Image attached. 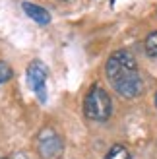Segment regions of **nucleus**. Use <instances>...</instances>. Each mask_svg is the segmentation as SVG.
Instances as JSON below:
<instances>
[{
	"label": "nucleus",
	"instance_id": "nucleus-1",
	"mask_svg": "<svg viewBox=\"0 0 157 159\" xmlns=\"http://www.w3.org/2000/svg\"><path fill=\"white\" fill-rule=\"evenodd\" d=\"M105 72H107L109 82L113 84V87L122 97L132 99V97H136V95L142 93L144 82H142V78H140L136 60L130 52H126V51L113 52L107 60Z\"/></svg>",
	"mask_w": 157,
	"mask_h": 159
},
{
	"label": "nucleus",
	"instance_id": "nucleus-2",
	"mask_svg": "<svg viewBox=\"0 0 157 159\" xmlns=\"http://www.w3.org/2000/svg\"><path fill=\"white\" fill-rule=\"evenodd\" d=\"M111 111H113V103L109 93L99 85H93L89 93L85 95V101H83V113L89 120H95V122H105L109 116H111Z\"/></svg>",
	"mask_w": 157,
	"mask_h": 159
},
{
	"label": "nucleus",
	"instance_id": "nucleus-3",
	"mask_svg": "<svg viewBox=\"0 0 157 159\" xmlns=\"http://www.w3.org/2000/svg\"><path fill=\"white\" fill-rule=\"evenodd\" d=\"M37 149L45 159H58L64 152V144L58 132H54L52 128H45L37 136Z\"/></svg>",
	"mask_w": 157,
	"mask_h": 159
},
{
	"label": "nucleus",
	"instance_id": "nucleus-4",
	"mask_svg": "<svg viewBox=\"0 0 157 159\" xmlns=\"http://www.w3.org/2000/svg\"><path fill=\"white\" fill-rule=\"evenodd\" d=\"M27 82L31 85V89L37 93V99L45 103L47 101V68L41 64V62H31L29 68H27Z\"/></svg>",
	"mask_w": 157,
	"mask_h": 159
},
{
	"label": "nucleus",
	"instance_id": "nucleus-5",
	"mask_svg": "<svg viewBox=\"0 0 157 159\" xmlns=\"http://www.w3.org/2000/svg\"><path fill=\"white\" fill-rule=\"evenodd\" d=\"M23 10H25V14L29 16L31 20H35L37 23H41V25H47V23H51V14L45 10V8L41 6H35L31 2H23Z\"/></svg>",
	"mask_w": 157,
	"mask_h": 159
},
{
	"label": "nucleus",
	"instance_id": "nucleus-6",
	"mask_svg": "<svg viewBox=\"0 0 157 159\" xmlns=\"http://www.w3.org/2000/svg\"><path fill=\"white\" fill-rule=\"evenodd\" d=\"M105 159H130V153H128V149L124 146L116 144V146H113L111 149H109V153L105 155Z\"/></svg>",
	"mask_w": 157,
	"mask_h": 159
},
{
	"label": "nucleus",
	"instance_id": "nucleus-7",
	"mask_svg": "<svg viewBox=\"0 0 157 159\" xmlns=\"http://www.w3.org/2000/svg\"><path fill=\"white\" fill-rule=\"evenodd\" d=\"M146 52L150 54V57H157V31L147 35L146 39Z\"/></svg>",
	"mask_w": 157,
	"mask_h": 159
},
{
	"label": "nucleus",
	"instance_id": "nucleus-8",
	"mask_svg": "<svg viewBox=\"0 0 157 159\" xmlns=\"http://www.w3.org/2000/svg\"><path fill=\"white\" fill-rule=\"evenodd\" d=\"M10 78H12V68H10V64H6V62L0 60V85H2L4 82H8Z\"/></svg>",
	"mask_w": 157,
	"mask_h": 159
},
{
	"label": "nucleus",
	"instance_id": "nucleus-9",
	"mask_svg": "<svg viewBox=\"0 0 157 159\" xmlns=\"http://www.w3.org/2000/svg\"><path fill=\"white\" fill-rule=\"evenodd\" d=\"M8 159H27V157L23 155V153H14L12 157H8Z\"/></svg>",
	"mask_w": 157,
	"mask_h": 159
},
{
	"label": "nucleus",
	"instance_id": "nucleus-10",
	"mask_svg": "<svg viewBox=\"0 0 157 159\" xmlns=\"http://www.w3.org/2000/svg\"><path fill=\"white\" fill-rule=\"evenodd\" d=\"M155 107H157V93H155Z\"/></svg>",
	"mask_w": 157,
	"mask_h": 159
},
{
	"label": "nucleus",
	"instance_id": "nucleus-11",
	"mask_svg": "<svg viewBox=\"0 0 157 159\" xmlns=\"http://www.w3.org/2000/svg\"><path fill=\"white\" fill-rule=\"evenodd\" d=\"M62 2H70V0H62Z\"/></svg>",
	"mask_w": 157,
	"mask_h": 159
}]
</instances>
